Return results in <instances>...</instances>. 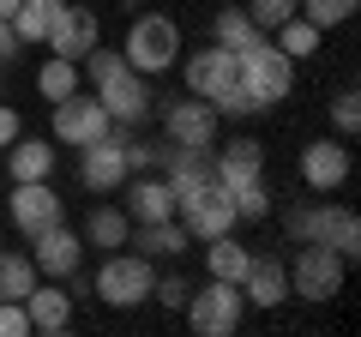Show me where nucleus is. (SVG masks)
<instances>
[{"label": "nucleus", "instance_id": "obj_1", "mask_svg": "<svg viewBox=\"0 0 361 337\" xmlns=\"http://www.w3.org/2000/svg\"><path fill=\"white\" fill-rule=\"evenodd\" d=\"M235 78H241V91L253 97L259 109H277L295 91V61H289L271 37H253L247 49H235Z\"/></svg>", "mask_w": 361, "mask_h": 337}, {"label": "nucleus", "instance_id": "obj_2", "mask_svg": "<svg viewBox=\"0 0 361 337\" xmlns=\"http://www.w3.org/2000/svg\"><path fill=\"white\" fill-rule=\"evenodd\" d=\"M283 235L289 241H325L343 265L361 259V217L349 205H295L283 211Z\"/></svg>", "mask_w": 361, "mask_h": 337}, {"label": "nucleus", "instance_id": "obj_3", "mask_svg": "<svg viewBox=\"0 0 361 337\" xmlns=\"http://www.w3.org/2000/svg\"><path fill=\"white\" fill-rule=\"evenodd\" d=\"M121 54H127V66H133V73H145V78L169 73V66L187 54V49H180V25H175L169 13H157V6H151V13H139V18L127 25Z\"/></svg>", "mask_w": 361, "mask_h": 337}, {"label": "nucleus", "instance_id": "obj_4", "mask_svg": "<svg viewBox=\"0 0 361 337\" xmlns=\"http://www.w3.org/2000/svg\"><path fill=\"white\" fill-rule=\"evenodd\" d=\"M289 265V295H301V301H313V307H325V301H337L343 295V277H349V265L337 259L325 241H295V259H283Z\"/></svg>", "mask_w": 361, "mask_h": 337}, {"label": "nucleus", "instance_id": "obj_5", "mask_svg": "<svg viewBox=\"0 0 361 337\" xmlns=\"http://www.w3.org/2000/svg\"><path fill=\"white\" fill-rule=\"evenodd\" d=\"M187 325H193L199 337H229V331H241V319H247V295H241V283H223V277H211L205 289H193L187 295Z\"/></svg>", "mask_w": 361, "mask_h": 337}, {"label": "nucleus", "instance_id": "obj_6", "mask_svg": "<svg viewBox=\"0 0 361 337\" xmlns=\"http://www.w3.org/2000/svg\"><path fill=\"white\" fill-rule=\"evenodd\" d=\"M175 217H180V229L193 235V241H217V235L235 229V199H229V187L211 175L205 187H193V193L175 199Z\"/></svg>", "mask_w": 361, "mask_h": 337}, {"label": "nucleus", "instance_id": "obj_7", "mask_svg": "<svg viewBox=\"0 0 361 337\" xmlns=\"http://www.w3.org/2000/svg\"><path fill=\"white\" fill-rule=\"evenodd\" d=\"M151 283H157V265L145 259V253H109L103 265H97V295L109 301V307H139V301H151Z\"/></svg>", "mask_w": 361, "mask_h": 337}, {"label": "nucleus", "instance_id": "obj_8", "mask_svg": "<svg viewBox=\"0 0 361 337\" xmlns=\"http://www.w3.org/2000/svg\"><path fill=\"white\" fill-rule=\"evenodd\" d=\"M127 175H133V163H127V127H109L103 139H90L85 151H78V181H85L90 193H115Z\"/></svg>", "mask_w": 361, "mask_h": 337}, {"label": "nucleus", "instance_id": "obj_9", "mask_svg": "<svg viewBox=\"0 0 361 337\" xmlns=\"http://www.w3.org/2000/svg\"><path fill=\"white\" fill-rule=\"evenodd\" d=\"M109 127H115V121H109V109L97 103V97H85V85H78L73 97H61V103H54V133H49V139L66 145V151H85V145L103 139Z\"/></svg>", "mask_w": 361, "mask_h": 337}, {"label": "nucleus", "instance_id": "obj_10", "mask_svg": "<svg viewBox=\"0 0 361 337\" xmlns=\"http://www.w3.org/2000/svg\"><path fill=\"white\" fill-rule=\"evenodd\" d=\"M97 103L109 109V121H115V127H145V121H151V78L145 73H133V66H121L115 78H103V85H97Z\"/></svg>", "mask_w": 361, "mask_h": 337}, {"label": "nucleus", "instance_id": "obj_11", "mask_svg": "<svg viewBox=\"0 0 361 337\" xmlns=\"http://www.w3.org/2000/svg\"><path fill=\"white\" fill-rule=\"evenodd\" d=\"M6 217H13V229L30 241V235H42V229H54V223H66V199L54 193L49 181H13Z\"/></svg>", "mask_w": 361, "mask_h": 337}, {"label": "nucleus", "instance_id": "obj_12", "mask_svg": "<svg viewBox=\"0 0 361 337\" xmlns=\"http://www.w3.org/2000/svg\"><path fill=\"white\" fill-rule=\"evenodd\" d=\"M217 109L205 103V97H193V103H169L163 109V139L180 145V151H211L217 145Z\"/></svg>", "mask_w": 361, "mask_h": 337}, {"label": "nucleus", "instance_id": "obj_13", "mask_svg": "<svg viewBox=\"0 0 361 337\" xmlns=\"http://www.w3.org/2000/svg\"><path fill=\"white\" fill-rule=\"evenodd\" d=\"M175 66H180V85H187L193 97H205V103H217V97L235 85V54H229V49H217V42L193 49L187 61H175Z\"/></svg>", "mask_w": 361, "mask_h": 337}, {"label": "nucleus", "instance_id": "obj_14", "mask_svg": "<svg viewBox=\"0 0 361 337\" xmlns=\"http://www.w3.org/2000/svg\"><path fill=\"white\" fill-rule=\"evenodd\" d=\"M30 259H37V277H54V283H66V277H78V265H85V235L66 229V223H54V229L30 235Z\"/></svg>", "mask_w": 361, "mask_h": 337}, {"label": "nucleus", "instance_id": "obj_15", "mask_svg": "<svg viewBox=\"0 0 361 337\" xmlns=\"http://www.w3.org/2000/svg\"><path fill=\"white\" fill-rule=\"evenodd\" d=\"M211 175H217L223 187H247V181H265V145L247 139V133H235L229 145H211Z\"/></svg>", "mask_w": 361, "mask_h": 337}, {"label": "nucleus", "instance_id": "obj_16", "mask_svg": "<svg viewBox=\"0 0 361 337\" xmlns=\"http://www.w3.org/2000/svg\"><path fill=\"white\" fill-rule=\"evenodd\" d=\"M301 181H307L313 193H337V187L349 181V145L343 139H313L307 151H301Z\"/></svg>", "mask_w": 361, "mask_h": 337}, {"label": "nucleus", "instance_id": "obj_17", "mask_svg": "<svg viewBox=\"0 0 361 337\" xmlns=\"http://www.w3.org/2000/svg\"><path fill=\"white\" fill-rule=\"evenodd\" d=\"M25 313H30V331L42 337L73 331V289H61L54 277H37V289L25 295Z\"/></svg>", "mask_w": 361, "mask_h": 337}, {"label": "nucleus", "instance_id": "obj_18", "mask_svg": "<svg viewBox=\"0 0 361 337\" xmlns=\"http://www.w3.org/2000/svg\"><path fill=\"white\" fill-rule=\"evenodd\" d=\"M127 199H121V211H127L133 223H163V217H175V187L163 181V175H127Z\"/></svg>", "mask_w": 361, "mask_h": 337}, {"label": "nucleus", "instance_id": "obj_19", "mask_svg": "<svg viewBox=\"0 0 361 337\" xmlns=\"http://www.w3.org/2000/svg\"><path fill=\"white\" fill-rule=\"evenodd\" d=\"M241 295H247V307H283L289 301V265L277 253H253L247 277H241Z\"/></svg>", "mask_w": 361, "mask_h": 337}, {"label": "nucleus", "instance_id": "obj_20", "mask_svg": "<svg viewBox=\"0 0 361 337\" xmlns=\"http://www.w3.org/2000/svg\"><path fill=\"white\" fill-rule=\"evenodd\" d=\"M97 42H103V18L85 13V6H61V18H54V30H49V49L66 54V61H85Z\"/></svg>", "mask_w": 361, "mask_h": 337}, {"label": "nucleus", "instance_id": "obj_21", "mask_svg": "<svg viewBox=\"0 0 361 337\" xmlns=\"http://www.w3.org/2000/svg\"><path fill=\"white\" fill-rule=\"evenodd\" d=\"M187 241H193V235L180 229V217L133 223V235H127V247H133V253H145V259H180V253H187Z\"/></svg>", "mask_w": 361, "mask_h": 337}, {"label": "nucleus", "instance_id": "obj_22", "mask_svg": "<svg viewBox=\"0 0 361 337\" xmlns=\"http://www.w3.org/2000/svg\"><path fill=\"white\" fill-rule=\"evenodd\" d=\"M54 163H61L54 139H25V133H18V139L6 145V175H13V181H49Z\"/></svg>", "mask_w": 361, "mask_h": 337}, {"label": "nucleus", "instance_id": "obj_23", "mask_svg": "<svg viewBox=\"0 0 361 337\" xmlns=\"http://www.w3.org/2000/svg\"><path fill=\"white\" fill-rule=\"evenodd\" d=\"M61 6H66V0H18V13L6 18V25L18 30V42H25V49H37V42H49V30H54V18H61Z\"/></svg>", "mask_w": 361, "mask_h": 337}, {"label": "nucleus", "instance_id": "obj_24", "mask_svg": "<svg viewBox=\"0 0 361 337\" xmlns=\"http://www.w3.org/2000/svg\"><path fill=\"white\" fill-rule=\"evenodd\" d=\"M127 235H133V217L121 205H97L85 217V247H103V253H115V247H127Z\"/></svg>", "mask_w": 361, "mask_h": 337}, {"label": "nucleus", "instance_id": "obj_25", "mask_svg": "<svg viewBox=\"0 0 361 337\" xmlns=\"http://www.w3.org/2000/svg\"><path fill=\"white\" fill-rule=\"evenodd\" d=\"M247 259H253V247L235 241V229L217 235V241H205V271L223 277V283H241V277H247Z\"/></svg>", "mask_w": 361, "mask_h": 337}, {"label": "nucleus", "instance_id": "obj_26", "mask_svg": "<svg viewBox=\"0 0 361 337\" xmlns=\"http://www.w3.org/2000/svg\"><path fill=\"white\" fill-rule=\"evenodd\" d=\"M37 289V259L18 247H0V301H25Z\"/></svg>", "mask_w": 361, "mask_h": 337}, {"label": "nucleus", "instance_id": "obj_27", "mask_svg": "<svg viewBox=\"0 0 361 337\" xmlns=\"http://www.w3.org/2000/svg\"><path fill=\"white\" fill-rule=\"evenodd\" d=\"M78 85H85V73H78V61H66V54H49V61L37 66V91L49 97V103H61V97H73Z\"/></svg>", "mask_w": 361, "mask_h": 337}, {"label": "nucleus", "instance_id": "obj_28", "mask_svg": "<svg viewBox=\"0 0 361 337\" xmlns=\"http://www.w3.org/2000/svg\"><path fill=\"white\" fill-rule=\"evenodd\" d=\"M253 37H265V30L247 18V6H223V13L211 18V42H217V49H229V54H235V49H247Z\"/></svg>", "mask_w": 361, "mask_h": 337}, {"label": "nucleus", "instance_id": "obj_29", "mask_svg": "<svg viewBox=\"0 0 361 337\" xmlns=\"http://www.w3.org/2000/svg\"><path fill=\"white\" fill-rule=\"evenodd\" d=\"M271 42H277V49H283L289 61H307V54H319V42H325V30H313L307 18L295 13V18H283V25L271 30Z\"/></svg>", "mask_w": 361, "mask_h": 337}, {"label": "nucleus", "instance_id": "obj_30", "mask_svg": "<svg viewBox=\"0 0 361 337\" xmlns=\"http://www.w3.org/2000/svg\"><path fill=\"white\" fill-rule=\"evenodd\" d=\"M235 223H265L271 217V211H277V205H271V187L265 181H247V187H235Z\"/></svg>", "mask_w": 361, "mask_h": 337}, {"label": "nucleus", "instance_id": "obj_31", "mask_svg": "<svg viewBox=\"0 0 361 337\" xmlns=\"http://www.w3.org/2000/svg\"><path fill=\"white\" fill-rule=\"evenodd\" d=\"M355 6L361 0H301V18H307L313 30H337V25L355 18Z\"/></svg>", "mask_w": 361, "mask_h": 337}, {"label": "nucleus", "instance_id": "obj_32", "mask_svg": "<svg viewBox=\"0 0 361 337\" xmlns=\"http://www.w3.org/2000/svg\"><path fill=\"white\" fill-rule=\"evenodd\" d=\"M295 13H301V0H247V18H253L265 37L283 25V18H295Z\"/></svg>", "mask_w": 361, "mask_h": 337}, {"label": "nucleus", "instance_id": "obj_33", "mask_svg": "<svg viewBox=\"0 0 361 337\" xmlns=\"http://www.w3.org/2000/svg\"><path fill=\"white\" fill-rule=\"evenodd\" d=\"M121 66H127V54H121V49H103V42H97V49H90L85 61H78V73H85L90 85H103V78H115Z\"/></svg>", "mask_w": 361, "mask_h": 337}, {"label": "nucleus", "instance_id": "obj_34", "mask_svg": "<svg viewBox=\"0 0 361 337\" xmlns=\"http://www.w3.org/2000/svg\"><path fill=\"white\" fill-rule=\"evenodd\" d=\"M331 127L343 133V139H349V133L361 127V97H355V85H343V91L331 97Z\"/></svg>", "mask_w": 361, "mask_h": 337}, {"label": "nucleus", "instance_id": "obj_35", "mask_svg": "<svg viewBox=\"0 0 361 337\" xmlns=\"http://www.w3.org/2000/svg\"><path fill=\"white\" fill-rule=\"evenodd\" d=\"M187 295H193V283H187V277H157V283H151V301H163V307L169 313H180V307H187Z\"/></svg>", "mask_w": 361, "mask_h": 337}, {"label": "nucleus", "instance_id": "obj_36", "mask_svg": "<svg viewBox=\"0 0 361 337\" xmlns=\"http://www.w3.org/2000/svg\"><path fill=\"white\" fill-rule=\"evenodd\" d=\"M211 109H217V115H235V121H241V115H259V103H253V97L241 91V78H235V85H229V91H223V97H217Z\"/></svg>", "mask_w": 361, "mask_h": 337}, {"label": "nucleus", "instance_id": "obj_37", "mask_svg": "<svg viewBox=\"0 0 361 337\" xmlns=\"http://www.w3.org/2000/svg\"><path fill=\"white\" fill-rule=\"evenodd\" d=\"M0 337H30V313H25V301H0Z\"/></svg>", "mask_w": 361, "mask_h": 337}, {"label": "nucleus", "instance_id": "obj_38", "mask_svg": "<svg viewBox=\"0 0 361 337\" xmlns=\"http://www.w3.org/2000/svg\"><path fill=\"white\" fill-rule=\"evenodd\" d=\"M18 133H25V121H18V109H13V103H0V151H6V145H13Z\"/></svg>", "mask_w": 361, "mask_h": 337}, {"label": "nucleus", "instance_id": "obj_39", "mask_svg": "<svg viewBox=\"0 0 361 337\" xmlns=\"http://www.w3.org/2000/svg\"><path fill=\"white\" fill-rule=\"evenodd\" d=\"M18 54H25V42H18V30L6 25V18H0V66H6V61H18Z\"/></svg>", "mask_w": 361, "mask_h": 337}, {"label": "nucleus", "instance_id": "obj_40", "mask_svg": "<svg viewBox=\"0 0 361 337\" xmlns=\"http://www.w3.org/2000/svg\"><path fill=\"white\" fill-rule=\"evenodd\" d=\"M18 13V0H0V18H13Z\"/></svg>", "mask_w": 361, "mask_h": 337}]
</instances>
